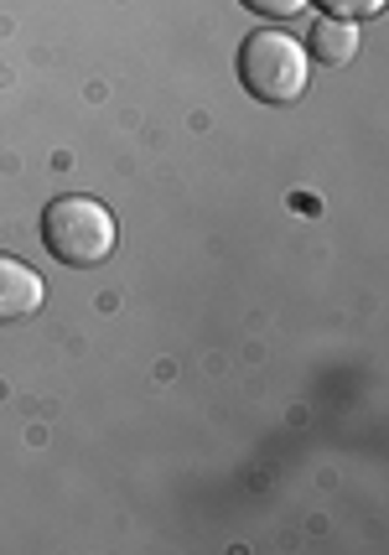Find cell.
I'll use <instances>...</instances> for the list:
<instances>
[{
	"instance_id": "277c9868",
	"label": "cell",
	"mask_w": 389,
	"mask_h": 555,
	"mask_svg": "<svg viewBox=\"0 0 389 555\" xmlns=\"http://www.w3.org/2000/svg\"><path fill=\"white\" fill-rule=\"evenodd\" d=\"M307 57H316L322 68H348L359 57V26L338 22V16H322L307 37Z\"/></svg>"
},
{
	"instance_id": "5b68a950",
	"label": "cell",
	"mask_w": 389,
	"mask_h": 555,
	"mask_svg": "<svg viewBox=\"0 0 389 555\" xmlns=\"http://www.w3.org/2000/svg\"><path fill=\"white\" fill-rule=\"evenodd\" d=\"M316 5L322 16H338V22H368V16H379L389 0H307Z\"/></svg>"
},
{
	"instance_id": "6da1fadb",
	"label": "cell",
	"mask_w": 389,
	"mask_h": 555,
	"mask_svg": "<svg viewBox=\"0 0 389 555\" xmlns=\"http://www.w3.org/2000/svg\"><path fill=\"white\" fill-rule=\"evenodd\" d=\"M42 244L63 266H104L115 255V214L99 197H57L42 214Z\"/></svg>"
},
{
	"instance_id": "7a4b0ae2",
	"label": "cell",
	"mask_w": 389,
	"mask_h": 555,
	"mask_svg": "<svg viewBox=\"0 0 389 555\" xmlns=\"http://www.w3.org/2000/svg\"><path fill=\"white\" fill-rule=\"evenodd\" d=\"M239 83L260 104H296L307 94V48L286 31H255L239 48Z\"/></svg>"
},
{
	"instance_id": "3957f363",
	"label": "cell",
	"mask_w": 389,
	"mask_h": 555,
	"mask_svg": "<svg viewBox=\"0 0 389 555\" xmlns=\"http://www.w3.org/2000/svg\"><path fill=\"white\" fill-rule=\"evenodd\" d=\"M42 275L26 266V260H11V255H0V327L5 322H22L42 307Z\"/></svg>"
},
{
	"instance_id": "8992f818",
	"label": "cell",
	"mask_w": 389,
	"mask_h": 555,
	"mask_svg": "<svg viewBox=\"0 0 389 555\" xmlns=\"http://www.w3.org/2000/svg\"><path fill=\"white\" fill-rule=\"evenodd\" d=\"M244 11H255V16H275V22H286L296 11H307V0H239Z\"/></svg>"
}]
</instances>
